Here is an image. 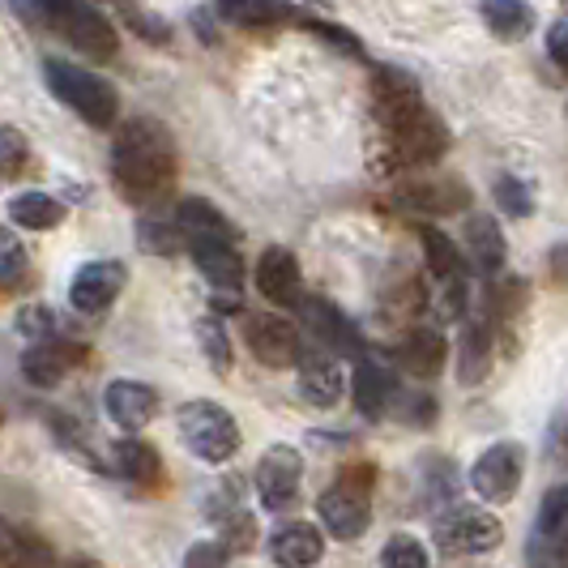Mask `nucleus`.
<instances>
[{"instance_id":"nucleus-1","label":"nucleus","mask_w":568,"mask_h":568,"mask_svg":"<svg viewBox=\"0 0 568 568\" xmlns=\"http://www.w3.org/2000/svg\"><path fill=\"white\" fill-rule=\"evenodd\" d=\"M175 142L171 133L150 120V115H138L129 124H120L112 142V180L115 189L129 201H154L163 197L175 180Z\"/></svg>"},{"instance_id":"nucleus-2","label":"nucleus","mask_w":568,"mask_h":568,"mask_svg":"<svg viewBox=\"0 0 568 568\" xmlns=\"http://www.w3.org/2000/svg\"><path fill=\"white\" fill-rule=\"evenodd\" d=\"M372 484H376V466H372V462H351V466H342L338 479L321 491L316 513H321V526H325L334 539L351 542L368 530Z\"/></svg>"},{"instance_id":"nucleus-3","label":"nucleus","mask_w":568,"mask_h":568,"mask_svg":"<svg viewBox=\"0 0 568 568\" xmlns=\"http://www.w3.org/2000/svg\"><path fill=\"white\" fill-rule=\"evenodd\" d=\"M43 82H48V90L57 94L64 108H73L94 129H112L115 120H120V94H115V85L94 78L82 64L48 57L43 60Z\"/></svg>"},{"instance_id":"nucleus-4","label":"nucleus","mask_w":568,"mask_h":568,"mask_svg":"<svg viewBox=\"0 0 568 568\" xmlns=\"http://www.w3.org/2000/svg\"><path fill=\"white\" fill-rule=\"evenodd\" d=\"M175 427L184 449L210 466H227L231 457L240 454V424L231 419V410H223L219 402L193 398L175 410Z\"/></svg>"},{"instance_id":"nucleus-5","label":"nucleus","mask_w":568,"mask_h":568,"mask_svg":"<svg viewBox=\"0 0 568 568\" xmlns=\"http://www.w3.org/2000/svg\"><path fill=\"white\" fill-rule=\"evenodd\" d=\"M445 150H449V129L427 108H415L385 129V159L394 168H424V163H436Z\"/></svg>"},{"instance_id":"nucleus-6","label":"nucleus","mask_w":568,"mask_h":568,"mask_svg":"<svg viewBox=\"0 0 568 568\" xmlns=\"http://www.w3.org/2000/svg\"><path fill=\"white\" fill-rule=\"evenodd\" d=\"M526 475V449L517 440H496L470 466V487L487 505H509Z\"/></svg>"},{"instance_id":"nucleus-7","label":"nucleus","mask_w":568,"mask_h":568,"mask_svg":"<svg viewBox=\"0 0 568 568\" xmlns=\"http://www.w3.org/2000/svg\"><path fill=\"white\" fill-rule=\"evenodd\" d=\"M436 542L454 556H479V551H491L505 542V526L496 513L457 505L445 517H436Z\"/></svg>"},{"instance_id":"nucleus-8","label":"nucleus","mask_w":568,"mask_h":568,"mask_svg":"<svg viewBox=\"0 0 568 568\" xmlns=\"http://www.w3.org/2000/svg\"><path fill=\"white\" fill-rule=\"evenodd\" d=\"M304 484V457L291 445H270L256 462V496L270 513H283L300 500Z\"/></svg>"},{"instance_id":"nucleus-9","label":"nucleus","mask_w":568,"mask_h":568,"mask_svg":"<svg viewBox=\"0 0 568 568\" xmlns=\"http://www.w3.org/2000/svg\"><path fill=\"white\" fill-rule=\"evenodd\" d=\"M124 286H129V265L124 261H115V256H103V261H90L82 265L78 274H73V283H69V304L78 308V313H108L115 300L124 295Z\"/></svg>"},{"instance_id":"nucleus-10","label":"nucleus","mask_w":568,"mask_h":568,"mask_svg":"<svg viewBox=\"0 0 568 568\" xmlns=\"http://www.w3.org/2000/svg\"><path fill=\"white\" fill-rule=\"evenodd\" d=\"M244 338H248V351H253L256 364L283 372V368H300V329L283 321V316H248L244 321Z\"/></svg>"},{"instance_id":"nucleus-11","label":"nucleus","mask_w":568,"mask_h":568,"mask_svg":"<svg viewBox=\"0 0 568 568\" xmlns=\"http://www.w3.org/2000/svg\"><path fill=\"white\" fill-rule=\"evenodd\" d=\"M57 30L90 60H112L115 52H120L115 27L94 9V4H85V0H73V4L64 9V18L57 22Z\"/></svg>"},{"instance_id":"nucleus-12","label":"nucleus","mask_w":568,"mask_h":568,"mask_svg":"<svg viewBox=\"0 0 568 568\" xmlns=\"http://www.w3.org/2000/svg\"><path fill=\"white\" fill-rule=\"evenodd\" d=\"M462 261L484 274V278H500L505 274V261H509V244H505V231L491 214H470L466 227H462Z\"/></svg>"},{"instance_id":"nucleus-13","label":"nucleus","mask_w":568,"mask_h":568,"mask_svg":"<svg viewBox=\"0 0 568 568\" xmlns=\"http://www.w3.org/2000/svg\"><path fill=\"white\" fill-rule=\"evenodd\" d=\"M85 355H90V351H85L82 342L43 338L22 355V376H27L30 385H39V389H52V385H60L73 368H82Z\"/></svg>"},{"instance_id":"nucleus-14","label":"nucleus","mask_w":568,"mask_h":568,"mask_svg":"<svg viewBox=\"0 0 568 568\" xmlns=\"http://www.w3.org/2000/svg\"><path fill=\"white\" fill-rule=\"evenodd\" d=\"M103 406H108V415H112L115 427H124V432H142V427L154 424V415H159L163 398H159L154 385L120 376V381H112V385L103 389Z\"/></svg>"},{"instance_id":"nucleus-15","label":"nucleus","mask_w":568,"mask_h":568,"mask_svg":"<svg viewBox=\"0 0 568 568\" xmlns=\"http://www.w3.org/2000/svg\"><path fill=\"white\" fill-rule=\"evenodd\" d=\"M300 321L313 329L316 338L325 342V346H334V355H364V334L351 325V316L334 308L329 300H321V295H304L300 304Z\"/></svg>"},{"instance_id":"nucleus-16","label":"nucleus","mask_w":568,"mask_h":568,"mask_svg":"<svg viewBox=\"0 0 568 568\" xmlns=\"http://www.w3.org/2000/svg\"><path fill=\"white\" fill-rule=\"evenodd\" d=\"M256 291L278 308H295L304 300V274H300V261H295L291 248L274 244V248L261 253V261H256Z\"/></svg>"},{"instance_id":"nucleus-17","label":"nucleus","mask_w":568,"mask_h":568,"mask_svg":"<svg viewBox=\"0 0 568 568\" xmlns=\"http://www.w3.org/2000/svg\"><path fill=\"white\" fill-rule=\"evenodd\" d=\"M346 389L359 406V415H368V419H385L402 402L398 376L385 364H376V359H359V368L346 376Z\"/></svg>"},{"instance_id":"nucleus-18","label":"nucleus","mask_w":568,"mask_h":568,"mask_svg":"<svg viewBox=\"0 0 568 568\" xmlns=\"http://www.w3.org/2000/svg\"><path fill=\"white\" fill-rule=\"evenodd\" d=\"M372 108H376V120L381 129L398 124L402 115H410L415 108H424V94H419V82L402 69H376V82H372Z\"/></svg>"},{"instance_id":"nucleus-19","label":"nucleus","mask_w":568,"mask_h":568,"mask_svg":"<svg viewBox=\"0 0 568 568\" xmlns=\"http://www.w3.org/2000/svg\"><path fill=\"white\" fill-rule=\"evenodd\" d=\"M491 364H496V325H487V316H470L457 338V381L479 385Z\"/></svg>"},{"instance_id":"nucleus-20","label":"nucleus","mask_w":568,"mask_h":568,"mask_svg":"<svg viewBox=\"0 0 568 568\" xmlns=\"http://www.w3.org/2000/svg\"><path fill=\"white\" fill-rule=\"evenodd\" d=\"M270 556L278 568H313L325 556V535L313 521H283L270 535Z\"/></svg>"},{"instance_id":"nucleus-21","label":"nucleus","mask_w":568,"mask_h":568,"mask_svg":"<svg viewBox=\"0 0 568 568\" xmlns=\"http://www.w3.org/2000/svg\"><path fill=\"white\" fill-rule=\"evenodd\" d=\"M189 253H193L197 270L210 278L214 291H240L244 286V261H240L235 244H227V240H193Z\"/></svg>"},{"instance_id":"nucleus-22","label":"nucleus","mask_w":568,"mask_h":568,"mask_svg":"<svg viewBox=\"0 0 568 568\" xmlns=\"http://www.w3.org/2000/svg\"><path fill=\"white\" fill-rule=\"evenodd\" d=\"M445 355H449V342H445V334H440V329H432V325H419V329H410V334L398 342L402 372H410V376H419V381L440 376V368H445Z\"/></svg>"},{"instance_id":"nucleus-23","label":"nucleus","mask_w":568,"mask_h":568,"mask_svg":"<svg viewBox=\"0 0 568 568\" xmlns=\"http://www.w3.org/2000/svg\"><path fill=\"white\" fill-rule=\"evenodd\" d=\"M398 201L410 210H424V214H457V210H466L470 193L457 180H415V184H402Z\"/></svg>"},{"instance_id":"nucleus-24","label":"nucleus","mask_w":568,"mask_h":568,"mask_svg":"<svg viewBox=\"0 0 568 568\" xmlns=\"http://www.w3.org/2000/svg\"><path fill=\"white\" fill-rule=\"evenodd\" d=\"M479 18L500 43H521L535 30V9L526 0H479Z\"/></svg>"},{"instance_id":"nucleus-25","label":"nucleus","mask_w":568,"mask_h":568,"mask_svg":"<svg viewBox=\"0 0 568 568\" xmlns=\"http://www.w3.org/2000/svg\"><path fill=\"white\" fill-rule=\"evenodd\" d=\"M175 231L184 235V244H193V240H227V244H235V227H231L210 201H201V197L180 201V210H175Z\"/></svg>"},{"instance_id":"nucleus-26","label":"nucleus","mask_w":568,"mask_h":568,"mask_svg":"<svg viewBox=\"0 0 568 568\" xmlns=\"http://www.w3.org/2000/svg\"><path fill=\"white\" fill-rule=\"evenodd\" d=\"M9 223L27 231H57L64 223V201H57L43 189H27L9 197Z\"/></svg>"},{"instance_id":"nucleus-27","label":"nucleus","mask_w":568,"mask_h":568,"mask_svg":"<svg viewBox=\"0 0 568 568\" xmlns=\"http://www.w3.org/2000/svg\"><path fill=\"white\" fill-rule=\"evenodd\" d=\"M342 394H346V372L342 364H308V368L300 372V398L316 406V410H329V406H338Z\"/></svg>"},{"instance_id":"nucleus-28","label":"nucleus","mask_w":568,"mask_h":568,"mask_svg":"<svg viewBox=\"0 0 568 568\" xmlns=\"http://www.w3.org/2000/svg\"><path fill=\"white\" fill-rule=\"evenodd\" d=\"M112 466H115V475H124L129 484L154 487L163 479V462H159V454H154L150 445H142V440H120L112 449Z\"/></svg>"},{"instance_id":"nucleus-29","label":"nucleus","mask_w":568,"mask_h":568,"mask_svg":"<svg viewBox=\"0 0 568 568\" xmlns=\"http://www.w3.org/2000/svg\"><path fill=\"white\" fill-rule=\"evenodd\" d=\"M0 565L4 568H57V551L30 530H9V539L0 547Z\"/></svg>"},{"instance_id":"nucleus-30","label":"nucleus","mask_w":568,"mask_h":568,"mask_svg":"<svg viewBox=\"0 0 568 568\" xmlns=\"http://www.w3.org/2000/svg\"><path fill=\"white\" fill-rule=\"evenodd\" d=\"M419 244H424L432 278H466V261H462L457 244L440 227H419Z\"/></svg>"},{"instance_id":"nucleus-31","label":"nucleus","mask_w":568,"mask_h":568,"mask_svg":"<svg viewBox=\"0 0 568 568\" xmlns=\"http://www.w3.org/2000/svg\"><path fill=\"white\" fill-rule=\"evenodd\" d=\"M197 342L201 351H205V359H210V368L214 376H231L235 368V351H231V334L223 329V321L219 316H197Z\"/></svg>"},{"instance_id":"nucleus-32","label":"nucleus","mask_w":568,"mask_h":568,"mask_svg":"<svg viewBox=\"0 0 568 568\" xmlns=\"http://www.w3.org/2000/svg\"><path fill=\"white\" fill-rule=\"evenodd\" d=\"M535 539L551 542V547H565L568 539V491L565 487H551L539 505V521H535Z\"/></svg>"},{"instance_id":"nucleus-33","label":"nucleus","mask_w":568,"mask_h":568,"mask_svg":"<svg viewBox=\"0 0 568 568\" xmlns=\"http://www.w3.org/2000/svg\"><path fill=\"white\" fill-rule=\"evenodd\" d=\"M291 27H304V30H313L316 39H325L329 48H338L342 57H351V60H364V43L351 34V30H342V27H334V22H321V18H308V13H295L291 9V18H286Z\"/></svg>"},{"instance_id":"nucleus-34","label":"nucleus","mask_w":568,"mask_h":568,"mask_svg":"<svg viewBox=\"0 0 568 568\" xmlns=\"http://www.w3.org/2000/svg\"><path fill=\"white\" fill-rule=\"evenodd\" d=\"M27 270H30L27 244L18 240L13 227H0V286H18L27 278Z\"/></svg>"},{"instance_id":"nucleus-35","label":"nucleus","mask_w":568,"mask_h":568,"mask_svg":"<svg viewBox=\"0 0 568 568\" xmlns=\"http://www.w3.org/2000/svg\"><path fill=\"white\" fill-rule=\"evenodd\" d=\"M30 163V142L13 129V124H0V184L4 180H18Z\"/></svg>"},{"instance_id":"nucleus-36","label":"nucleus","mask_w":568,"mask_h":568,"mask_svg":"<svg viewBox=\"0 0 568 568\" xmlns=\"http://www.w3.org/2000/svg\"><path fill=\"white\" fill-rule=\"evenodd\" d=\"M491 193H496V205H500L509 219H530V214H535V193H530L517 175H496Z\"/></svg>"},{"instance_id":"nucleus-37","label":"nucleus","mask_w":568,"mask_h":568,"mask_svg":"<svg viewBox=\"0 0 568 568\" xmlns=\"http://www.w3.org/2000/svg\"><path fill=\"white\" fill-rule=\"evenodd\" d=\"M219 526V535H223V547H227V556H235V551H248V547H256V521L248 509H235L227 513V517H219L214 521Z\"/></svg>"},{"instance_id":"nucleus-38","label":"nucleus","mask_w":568,"mask_h":568,"mask_svg":"<svg viewBox=\"0 0 568 568\" xmlns=\"http://www.w3.org/2000/svg\"><path fill=\"white\" fill-rule=\"evenodd\" d=\"M381 568H432L424 542L410 539V535H394V539L381 547Z\"/></svg>"},{"instance_id":"nucleus-39","label":"nucleus","mask_w":568,"mask_h":568,"mask_svg":"<svg viewBox=\"0 0 568 568\" xmlns=\"http://www.w3.org/2000/svg\"><path fill=\"white\" fill-rule=\"evenodd\" d=\"M9 4H13V13L22 22H30V27H57L73 0H9Z\"/></svg>"},{"instance_id":"nucleus-40","label":"nucleus","mask_w":568,"mask_h":568,"mask_svg":"<svg viewBox=\"0 0 568 568\" xmlns=\"http://www.w3.org/2000/svg\"><path fill=\"white\" fill-rule=\"evenodd\" d=\"M138 240H142L145 253H180V248H184V235L175 227L154 223V219H142V223H138Z\"/></svg>"},{"instance_id":"nucleus-41","label":"nucleus","mask_w":568,"mask_h":568,"mask_svg":"<svg viewBox=\"0 0 568 568\" xmlns=\"http://www.w3.org/2000/svg\"><path fill=\"white\" fill-rule=\"evenodd\" d=\"M227 547L223 542H193L189 556H184V568H227Z\"/></svg>"},{"instance_id":"nucleus-42","label":"nucleus","mask_w":568,"mask_h":568,"mask_svg":"<svg viewBox=\"0 0 568 568\" xmlns=\"http://www.w3.org/2000/svg\"><path fill=\"white\" fill-rule=\"evenodd\" d=\"M52 329H57V321H52V313H43V308H22V313H18V334H22V338L43 342V338H52Z\"/></svg>"},{"instance_id":"nucleus-43","label":"nucleus","mask_w":568,"mask_h":568,"mask_svg":"<svg viewBox=\"0 0 568 568\" xmlns=\"http://www.w3.org/2000/svg\"><path fill=\"white\" fill-rule=\"evenodd\" d=\"M530 568H565V547L535 539L530 542Z\"/></svg>"},{"instance_id":"nucleus-44","label":"nucleus","mask_w":568,"mask_h":568,"mask_svg":"<svg viewBox=\"0 0 568 568\" xmlns=\"http://www.w3.org/2000/svg\"><path fill=\"white\" fill-rule=\"evenodd\" d=\"M124 18H129V22H133L138 30H142L150 43H168V27H154V22L145 18L142 9H138V4H129V0H124Z\"/></svg>"},{"instance_id":"nucleus-45","label":"nucleus","mask_w":568,"mask_h":568,"mask_svg":"<svg viewBox=\"0 0 568 568\" xmlns=\"http://www.w3.org/2000/svg\"><path fill=\"white\" fill-rule=\"evenodd\" d=\"M547 57L556 60L560 69L568 64V27L565 22H551V30H547Z\"/></svg>"},{"instance_id":"nucleus-46","label":"nucleus","mask_w":568,"mask_h":568,"mask_svg":"<svg viewBox=\"0 0 568 568\" xmlns=\"http://www.w3.org/2000/svg\"><path fill=\"white\" fill-rule=\"evenodd\" d=\"M248 4H253V0H219V9H223L227 18H240V13L248 9Z\"/></svg>"},{"instance_id":"nucleus-47","label":"nucleus","mask_w":568,"mask_h":568,"mask_svg":"<svg viewBox=\"0 0 568 568\" xmlns=\"http://www.w3.org/2000/svg\"><path fill=\"white\" fill-rule=\"evenodd\" d=\"M57 568H99L94 560H57Z\"/></svg>"},{"instance_id":"nucleus-48","label":"nucleus","mask_w":568,"mask_h":568,"mask_svg":"<svg viewBox=\"0 0 568 568\" xmlns=\"http://www.w3.org/2000/svg\"><path fill=\"white\" fill-rule=\"evenodd\" d=\"M4 539H9V526H4V517H0V547H4Z\"/></svg>"}]
</instances>
